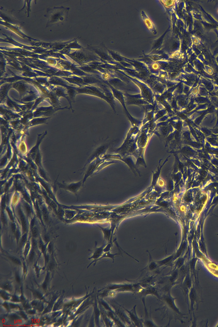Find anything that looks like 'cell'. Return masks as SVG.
<instances>
[{"instance_id": "1", "label": "cell", "mask_w": 218, "mask_h": 327, "mask_svg": "<svg viewBox=\"0 0 218 327\" xmlns=\"http://www.w3.org/2000/svg\"><path fill=\"white\" fill-rule=\"evenodd\" d=\"M175 298H174L171 296L170 293H167V294H165L162 298V302L164 304V307H165V310H167L169 311V313H174L176 316H182L183 314L180 313L178 308L175 306L174 301Z\"/></svg>"}, {"instance_id": "2", "label": "cell", "mask_w": 218, "mask_h": 327, "mask_svg": "<svg viewBox=\"0 0 218 327\" xmlns=\"http://www.w3.org/2000/svg\"><path fill=\"white\" fill-rule=\"evenodd\" d=\"M66 12L65 8H55V10H52L50 12L51 16L49 17V20L48 25H52L64 21L65 18L67 17Z\"/></svg>"}, {"instance_id": "3", "label": "cell", "mask_w": 218, "mask_h": 327, "mask_svg": "<svg viewBox=\"0 0 218 327\" xmlns=\"http://www.w3.org/2000/svg\"><path fill=\"white\" fill-rule=\"evenodd\" d=\"M122 307L124 310H125L128 313L130 320L134 322V324H135L136 326L141 327L144 326L143 325L144 322H143V320L139 318V316H138L137 314H136V306H134L133 309L131 310L130 311L127 310V309H126V308H125L123 307Z\"/></svg>"}, {"instance_id": "4", "label": "cell", "mask_w": 218, "mask_h": 327, "mask_svg": "<svg viewBox=\"0 0 218 327\" xmlns=\"http://www.w3.org/2000/svg\"><path fill=\"white\" fill-rule=\"evenodd\" d=\"M142 16L144 25L147 27L148 30L153 35H156L157 33V30L152 20L148 16L144 11L142 12Z\"/></svg>"}, {"instance_id": "5", "label": "cell", "mask_w": 218, "mask_h": 327, "mask_svg": "<svg viewBox=\"0 0 218 327\" xmlns=\"http://www.w3.org/2000/svg\"><path fill=\"white\" fill-rule=\"evenodd\" d=\"M104 246H103L100 247L99 248H97L94 252L92 256L89 259H95V261H93V262H96L102 256V255L104 253Z\"/></svg>"}, {"instance_id": "6", "label": "cell", "mask_w": 218, "mask_h": 327, "mask_svg": "<svg viewBox=\"0 0 218 327\" xmlns=\"http://www.w3.org/2000/svg\"><path fill=\"white\" fill-rule=\"evenodd\" d=\"M167 160H166V161H165V162H164L162 164V165H161V161H159V167H158V170H157L156 171L155 173H153V177H152V186H153L154 185H155L156 183H157V180H158V178H159V175H160L161 170V169L162 168V167L163 166L164 164H165V163H166V161H167Z\"/></svg>"}, {"instance_id": "7", "label": "cell", "mask_w": 218, "mask_h": 327, "mask_svg": "<svg viewBox=\"0 0 218 327\" xmlns=\"http://www.w3.org/2000/svg\"><path fill=\"white\" fill-rule=\"evenodd\" d=\"M158 267H159V265L157 263V261L156 262V261H153L150 253V261H149L148 264L146 268H147L148 269H149V270H152H152H155Z\"/></svg>"}, {"instance_id": "8", "label": "cell", "mask_w": 218, "mask_h": 327, "mask_svg": "<svg viewBox=\"0 0 218 327\" xmlns=\"http://www.w3.org/2000/svg\"><path fill=\"white\" fill-rule=\"evenodd\" d=\"M100 228H101V230L102 231L103 234H104V238L105 239H106L107 242H109L110 240V238H111V229H107V228H102L100 226H99Z\"/></svg>"}, {"instance_id": "9", "label": "cell", "mask_w": 218, "mask_h": 327, "mask_svg": "<svg viewBox=\"0 0 218 327\" xmlns=\"http://www.w3.org/2000/svg\"><path fill=\"white\" fill-rule=\"evenodd\" d=\"M174 256H170L167 257L165 258V259L161 260V261H157V262L158 265H159V266H164V265L167 264L168 263L170 262L171 260L174 259Z\"/></svg>"}, {"instance_id": "10", "label": "cell", "mask_w": 218, "mask_h": 327, "mask_svg": "<svg viewBox=\"0 0 218 327\" xmlns=\"http://www.w3.org/2000/svg\"><path fill=\"white\" fill-rule=\"evenodd\" d=\"M112 245L111 243L108 244L107 245H106L105 248H104V252H109L111 250V247H112Z\"/></svg>"}, {"instance_id": "11", "label": "cell", "mask_w": 218, "mask_h": 327, "mask_svg": "<svg viewBox=\"0 0 218 327\" xmlns=\"http://www.w3.org/2000/svg\"><path fill=\"white\" fill-rule=\"evenodd\" d=\"M11 259H12V261H13L15 263H16L18 264L20 263V261H19V260H18V259H16V258L12 257L11 258Z\"/></svg>"}, {"instance_id": "12", "label": "cell", "mask_w": 218, "mask_h": 327, "mask_svg": "<svg viewBox=\"0 0 218 327\" xmlns=\"http://www.w3.org/2000/svg\"><path fill=\"white\" fill-rule=\"evenodd\" d=\"M216 327H218V325L216 326Z\"/></svg>"}, {"instance_id": "13", "label": "cell", "mask_w": 218, "mask_h": 327, "mask_svg": "<svg viewBox=\"0 0 218 327\" xmlns=\"http://www.w3.org/2000/svg\"><path fill=\"white\" fill-rule=\"evenodd\" d=\"M217 235H218V234H217Z\"/></svg>"}]
</instances>
